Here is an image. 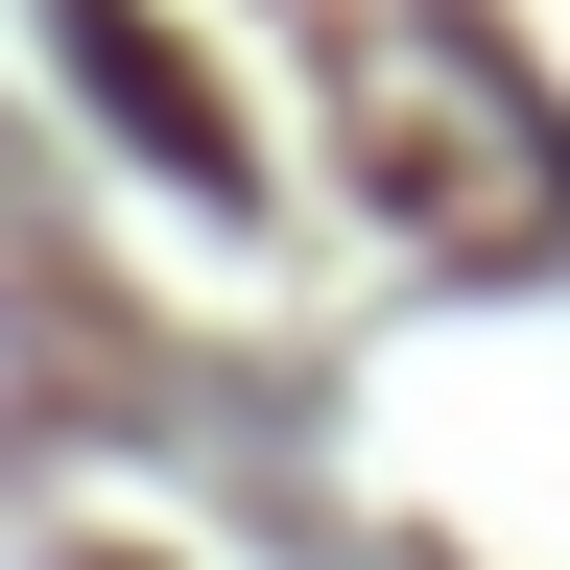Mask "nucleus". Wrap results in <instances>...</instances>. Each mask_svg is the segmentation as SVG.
<instances>
[{
	"label": "nucleus",
	"instance_id": "1",
	"mask_svg": "<svg viewBox=\"0 0 570 570\" xmlns=\"http://www.w3.org/2000/svg\"><path fill=\"white\" fill-rule=\"evenodd\" d=\"M71 71H96V96H119L142 142H167V167H190V190H238V119H214V96H190V71H167V48H142V24H119V0H71Z\"/></svg>",
	"mask_w": 570,
	"mask_h": 570
}]
</instances>
